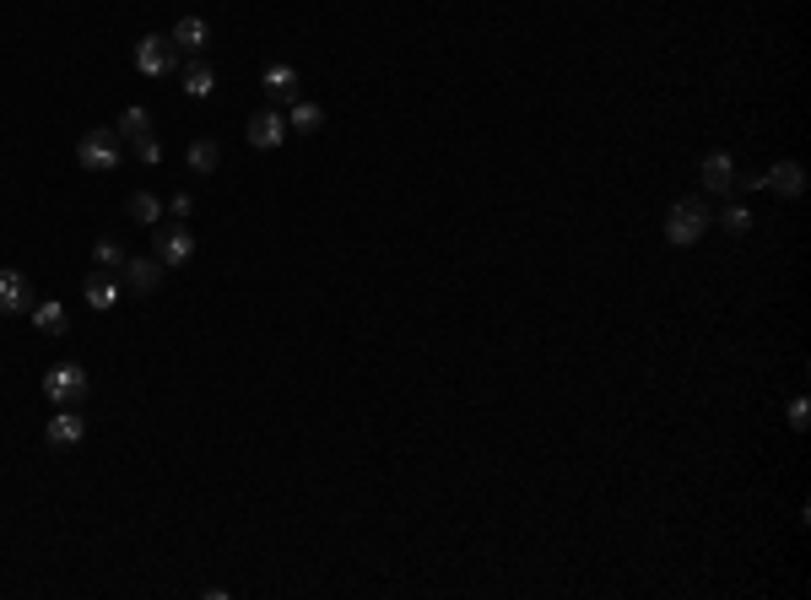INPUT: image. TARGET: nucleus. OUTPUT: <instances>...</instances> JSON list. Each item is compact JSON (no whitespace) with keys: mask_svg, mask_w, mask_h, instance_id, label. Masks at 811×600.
Masks as SVG:
<instances>
[{"mask_svg":"<svg viewBox=\"0 0 811 600\" xmlns=\"http://www.w3.org/2000/svg\"><path fill=\"white\" fill-rule=\"evenodd\" d=\"M709 222H714V211H709V200H698V195H682L671 206V217H666V238L676 249H687V244H698L703 233H709Z\"/></svg>","mask_w":811,"mask_h":600,"instance_id":"nucleus-1","label":"nucleus"},{"mask_svg":"<svg viewBox=\"0 0 811 600\" xmlns=\"http://www.w3.org/2000/svg\"><path fill=\"white\" fill-rule=\"evenodd\" d=\"M76 163L92 168V173H114L125 163V146H119V130L103 125V130H87L82 141H76Z\"/></svg>","mask_w":811,"mask_h":600,"instance_id":"nucleus-2","label":"nucleus"},{"mask_svg":"<svg viewBox=\"0 0 811 600\" xmlns=\"http://www.w3.org/2000/svg\"><path fill=\"white\" fill-rule=\"evenodd\" d=\"M44 395L55 400V406H82L87 400V368L82 363H55L44 373Z\"/></svg>","mask_w":811,"mask_h":600,"instance_id":"nucleus-3","label":"nucleus"},{"mask_svg":"<svg viewBox=\"0 0 811 600\" xmlns=\"http://www.w3.org/2000/svg\"><path fill=\"white\" fill-rule=\"evenodd\" d=\"M174 65H179V49L168 33H146L136 44V71L141 76H174Z\"/></svg>","mask_w":811,"mask_h":600,"instance_id":"nucleus-4","label":"nucleus"},{"mask_svg":"<svg viewBox=\"0 0 811 600\" xmlns=\"http://www.w3.org/2000/svg\"><path fill=\"white\" fill-rule=\"evenodd\" d=\"M157 282H163V260H146V255H125V265H119V287L141 292V298H152Z\"/></svg>","mask_w":811,"mask_h":600,"instance_id":"nucleus-5","label":"nucleus"},{"mask_svg":"<svg viewBox=\"0 0 811 600\" xmlns=\"http://www.w3.org/2000/svg\"><path fill=\"white\" fill-rule=\"evenodd\" d=\"M152 255L163 260V265H184V260L195 255L190 228H184V222H174V228H163V222H157V244H152Z\"/></svg>","mask_w":811,"mask_h":600,"instance_id":"nucleus-6","label":"nucleus"},{"mask_svg":"<svg viewBox=\"0 0 811 600\" xmlns=\"http://www.w3.org/2000/svg\"><path fill=\"white\" fill-rule=\"evenodd\" d=\"M82 438H87V417H82L76 406H60V417L44 428V444H49V449H76Z\"/></svg>","mask_w":811,"mask_h":600,"instance_id":"nucleus-7","label":"nucleus"},{"mask_svg":"<svg viewBox=\"0 0 811 600\" xmlns=\"http://www.w3.org/2000/svg\"><path fill=\"white\" fill-rule=\"evenodd\" d=\"M244 141L255 146V152H271V146H282V141H287V119L276 114V109H260L255 119H249Z\"/></svg>","mask_w":811,"mask_h":600,"instance_id":"nucleus-8","label":"nucleus"},{"mask_svg":"<svg viewBox=\"0 0 811 600\" xmlns=\"http://www.w3.org/2000/svg\"><path fill=\"white\" fill-rule=\"evenodd\" d=\"M698 173H703V190L709 195H736V157L730 152H709Z\"/></svg>","mask_w":811,"mask_h":600,"instance_id":"nucleus-9","label":"nucleus"},{"mask_svg":"<svg viewBox=\"0 0 811 600\" xmlns=\"http://www.w3.org/2000/svg\"><path fill=\"white\" fill-rule=\"evenodd\" d=\"M168 38H174L179 55H195V60H201V55H206V44H211V22H206V17H179Z\"/></svg>","mask_w":811,"mask_h":600,"instance_id":"nucleus-10","label":"nucleus"},{"mask_svg":"<svg viewBox=\"0 0 811 600\" xmlns=\"http://www.w3.org/2000/svg\"><path fill=\"white\" fill-rule=\"evenodd\" d=\"M763 184H768V190H774V195H784V200H795V195H801V190H806V168H801V163H795V157H779V163H774V168H768V173H763Z\"/></svg>","mask_w":811,"mask_h":600,"instance_id":"nucleus-11","label":"nucleus"},{"mask_svg":"<svg viewBox=\"0 0 811 600\" xmlns=\"http://www.w3.org/2000/svg\"><path fill=\"white\" fill-rule=\"evenodd\" d=\"M33 287L22 271H0V314H28L33 309Z\"/></svg>","mask_w":811,"mask_h":600,"instance_id":"nucleus-12","label":"nucleus"},{"mask_svg":"<svg viewBox=\"0 0 811 600\" xmlns=\"http://www.w3.org/2000/svg\"><path fill=\"white\" fill-rule=\"evenodd\" d=\"M82 298H87V309L109 314L114 303H119V282H114V271H87V276H82Z\"/></svg>","mask_w":811,"mask_h":600,"instance_id":"nucleus-13","label":"nucleus"},{"mask_svg":"<svg viewBox=\"0 0 811 600\" xmlns=\"http://www.w3.org/2000/svg\"><path fill=\"white\" fill-rule=\"evenodd\" d=\"M265 98H271V103H292V98H298V71H292V65H271V71H265Z\"/></svg>","mask_w":811,"mask_h":600,"instance_id":"nucleus-14","label":"nucleus"},{"mask_svg":"<svg viewBox=\"0 0 811 600\" xmlns=\"http://www.w3.org/2000/svg\"><path fill=\"white\" fill-rule=\"evenodd\" d=\"M125 211H130V222H141V228H157V222L168 217V206H163L157 195H146V190L130 195V200H125Z\"/></svg>","mask_w":811,"mask_h":600,"instance_id":"nucleus-15","label":"nucleus"},{"mask_svg":"<svg viewBox=\"0 0 811 600\" xmlns=\"http://www.w3.org/2000/svg\"><path fill=\"white\" fill-rule=\"evenodd\" d=\"M33 325L44 330V336H65L71 330V319H65V303H55V298H44V303H33Z\"/></svg>","mask_w":811,"mask_h":600,"instance_id":"nucleus-16","label":"nucleus"},{"mask_svg":"<svg viewBox=\"0 0 811 600\" xmlns=\"http://www.w3.org/2000/svg\"><path fill=\"white\" fill-rule=\"evenodd\" d=\"M325 125V109L309 98H292V109H287V130H303V136H314V130Z\"/></svg>","mask_w":811,"mask_h":600,"instance_id":"nucleus-17","label":"nucleus"},{"mask_svg":"<svg viewBox=\"0 0 811 600\" xmlns=\"http://www.w3.org/2000/svg\"><path fill=\"white\" fill-rule=\"evenodd\" d=\"M184 92H190V98H211V92H217V71H211L206 60H190L184 65Z\"/></svg>","mask_w":811,"mask_h":600,"instance_id":"nucleus-18","label":"nucleus"},{"mask_svg":"<svg viewBox=\"0 0 811 600\" xmlns=\"http://www.w3.org/2000/svg\"><path fill=\"white\" fill-rule=\"evenodd\" d=\"M217 163H222V146L217 141H190V173H217Z\"/></svg>","mask_w":811,"mask_h":600,"instance_id":"nucleus-19","label":"nucleus"},{"mask_svg":"<svg viewBox=\"0 0 811 600\" xmlns=\"http://www.w3.org/2000/svg\"><path fill=\"white\" fill-rule=\"evenodd\" d=\"M114 130H119V136H130V141H136V136H146V130H152V114H146L141 103H130V109L119 114V125H114Z\"/></svg>","mask_w":811,"mask_h":600,"instance_id":"nucleus-20","label":"nucleus"},{"mask_svg":"<svg viewBox=\"0 0 811 600\" xmlns=\"http://www.w3.org/2000/svg\"><path fill=\"white\" fill-rule=\"evenodd\" d=\"M92 260H98V271H119V265H125L119 238H98V244H92Z\"/></svg>","mask_w":811,"mask_h":600,"instance_id":"nucleus-21","label":"nucleus"},{"mask_svg":"<svg viewBox=\"0 0 811 600\" xmlns=\"http://www.w3.org/2000/svg\"><path fill=\"white\" fill-rule=\"evenodd\" d=\"M714 222H720L725 233H747V228H752V211H747V206H736V200H730L725 211H714Z\"/></svg>","mask_w":811,"mask_h":600,"instance_id":"nucleus-22","label":"nucleus"},{"mask_svg":"<svg viewBox=\"0 0 811 600\" xmlns=\"http://www.w3.org/2000/svg\"><path fill=\"white\" fill-rule=\"evenodd\" d=\"M784 422H790V433H806V428H811V406H806V395H795V400H790Z\"/></svg>","mask_w":811,"mask_h":600,"instance_id":"nucleus-23","label":"nucleus"},{"mask_svg":"<svg viewBox=\"0 0 811 600\" xmlns=\"http://www.w3.org/2000/svg\"><path fill=\"white\" fill-rule=\"evenodd\" d=\"M130 146H136V157H141V163H163V141H157L152 130H146V136H136Z\"/></svg>","mask_w":811,"mask_h":600,"instance_id":"nucleus-24","label":"nucleus"},{"mask_svg":"<svg viewBox=\"0 0 811 600\" xmlns=\"http://www.w3.org/2000/svg\"><path fill=\"white\" fill-rule=\"evenodd\" d=\"M190 206H195V200H190V195L179 190L174 200H168V217H174V222H179V217H190Z\"/></svg>","mask_w":811,"mask_h":600,"instance_id":"nucleus-25","label":"nucleus"}]
</instances>
